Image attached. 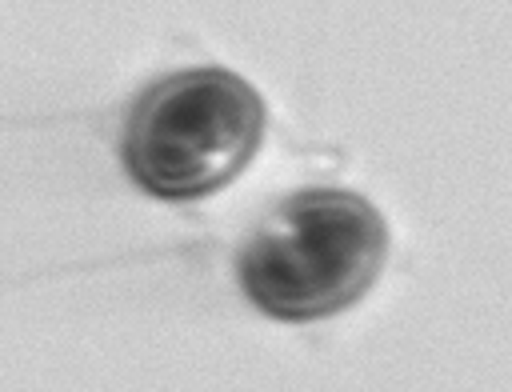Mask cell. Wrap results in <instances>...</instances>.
<instances>
[{"instance_id":"obj_1","label":"cell","mask_w":512,"mask_h":392,"mask_svg":"<svg viewBox=\"0 0 512 392\" xmlns=\"http://www.w3.org/2000/svg\"><path fill=\"white\" fill-rule=\"evenodd\" d=\"M388 260L380 208L348 188H304L280 200L236 252L244 296L288 324L352 308Z\"/></svg>"},{"instance_id":"obj_2","label":"cell","mask_w":512,"mask_h":392,"mask_svg":"<svg viewBox=\"0 0 512 392\" xmlns=\"http://www.w3.org/2000/svg\"><path fill=\"white\" fill-rule=\"evenodd\" d=\"M264 136L260 92L220 64L148 84L124 120V168L156 200H200L244 172Z\"/></svg>"}]
</instances>
